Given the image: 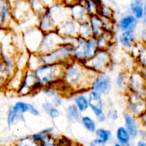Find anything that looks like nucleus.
Wrapping results in <instances>:
<instances>
[{
  "instance_id": "32",
  "label": "nucleus",
  "mask_w": 146,
  "mask_h": 146,
  "mask_svg": "<svg viewBox=\"0 0 146 146\" xmlns=\"http://www.w3.org/2000/svg\"><path fill=\"white\" fill-rule=\"evenodd\" d=\"M94 135H95V139L101 141V143L106 144V145L110 142L111 138H112L111 131L109 129L101 128V127L97 128L95 133H94Z\"/></svg>"
},
{
  "instance_id": "51",
  "label": "nucleus",
  "mask_w": 146,
  "mask_h": 146,
  "mask_svg": "<svg viewBox=\"0 0 146 146\" xmlns=\"http://www.w3.org/2000/svg\"><path fill=\"white\" fill-rule=\"evenodd\" d=\"M136 68H138V70H139L140 72H141V74H142V75L143 76L144 78H145V80H146V68H140V67L137 66H136Z\"/></svg>"
},
{
  "instance_id": "18",
  "label": "nucleus",
  "mask_w": 146,
  "mask_h": 146,
  "mask_svg": "<svg viewBox=\"0 0 146 146\" xmlns=\"http://www.w3.org/2000/svg\"><path fill=\"white\" fill-rule=\"evenodd\" d=\"M123 118L124 122L123 126L130 134L131 139H136L137 138H138V133H139V131L141 129V125H140L138 118L134 117L126 111L123 113Z\"/></svg>"
},
{
  "instance_id": "50",
  "label": "nucleus",
  "mask_w": 146,
  "mask_h": 146,
  "mask_svg": "<svg viewBox=\"0 0 146 146\" xmlns=\"http://www.w3.org/2000/svg\"><path fill=\"white\" fill-rule=\"evenodd\" d=\"M136 146H146V141L139 139L137 142Z\"/></svg>"
},
{
  "instance_id": "11",
  "label": "nucleus",
  "mask_w": 146,
  "mask_h": 146,
  "mask_svg": "<svg viewBox=\"0 0 146 146\" xmlns=\"http://www.w3.org/2000/svg\"><path fill=\"white\" fill-rule=\"evenodd\" d=\"M140 21H138L129 11L123 14L115 19V33L123 32L126 31H135L138 28Z\"/></svg>"
},
{
  "instance_id": "23",
  "label": "nucleus",
  "mask_w": 146,
  "mask_h": 146,
  "mask_svg": "<svg viewBox=\"0 0 146 146\" xmlns=\"http://www.w3.org/2000/svg\"><path fill=\"white\" fill-rule=\"evenodd\" d=\"M30 136L34 141L38 143L40 146H58V141L53 136L52 134L42 135L37 132Z\"/></svg>"
},
{
  "instance_id": "33",
  "label": "nucleus",
  "mask_w": 146,
  "mask_h": 146,
  "mask_svg": "<svg viewBox=\"0 0 146 146\" xmlns=\"http://www.w3.org/2000/svg\"><path fill=\"white\" fill-rule=\"evenodd\" d=\"M78 37H81L84 39H88L91 37H94L92 29H91L89 21H86L78 24Z\"/></svg>"
},
{
  "instance_id": "52",
  "label": "nucleus",
  "mask_w": 146,
  "mask_h": 146,
  "mask_svg": "<svg viewBox=\"0 0 146 146\" xmlns=\"http://www.w3.org/2000/svg\"><path fill=\"white\" fill-rule=\"evenodd\" d=\"M4 27V20H3V15L1 12V8H0V28Z\"/></svg>"
},
{
  "instance_id": "46",
  "label": "nucleus",
  "mask_w": 146,
  "mask_h": 146,
  "mask_svg": "<svg viewBox=\"0 0 146 146\" xmlns=\"http://www.w3.org/2000/svg\"><path fill=\"white\" fill-rule=\"evenodd\" d=\"M138 118V121H139L141 128L146 131V111Z\"/></svg>"
},
{
  "instance_id": "14",
  "label": "nucleus",
  "mask_w": 146,
  "mask_h": 146,
  "mask_svg": "<svg viewBox=\"0 0 146 146\" xmlns=\"http://www.w3.org/2000/svg\"><path fill=\"white\" fill-rule=\"evenodd\" d=\"M15 7H11L12 18L19 24L28 20L30 14H34L31 10L29 1H14Z\"/></svg>"
},
{
  "instance_id": "47",
  "label": "nucleus",
  "mask_w": 146,
  "mask_h": 146,
  "mask_svg": "<svg viewBox=\"0 0 146 146\" xmlns=\"http://www.w3.org/2000/svg\"><path fill=\"white\" fill-rule=\"evenodd\" d=\"M53 132H54V128L49 127V128H44V129L38 131V133L40 134H42V135H49V134H52Z\"/></svg>"
},
{
  "instance_id": "41",
  "label": "nucleus",
  "mask_w": 146,
  "mask_h": 146,
  "mask_svg": "<svg viewBox=\"0 0 146 146\" xmlns=\"http://www.w3.org/2000/svg\"><path fill=\"white\" fill-rule=\"evenodd\" d=\"M106 113L107 120H109L112 122H115L119 118V113H118V110H116L115 108H111Z\"/></svg>"
},
{
  "instance_id": "53",
  "label": "nucleus",
  "mask_w": 146,
  "mask_h": 146,
  "mask_svg": "<svg viewBox=\"0 0 146 146\" xmlns=\"http://www.w3.org/2000/svg\"><path fill=\"white\" fill-rule=\"evenodd\" d=\"M141 23H142V24L143 26H145V27H146V17H144L143 19L142 20H141Z\"/></svg>"
},
{
  "instance_id": "27",
  "label": "nucleus",
  "mask_w": 146,
  "mask_h": 146,
  "mask_svg": "<svg viewBox=\"0 0 146 146\" xmlns=\"http://www.w3.org/2000/svg\"><path fill=\"white\" fill-rule=\"evenodd\" d=\"M88 21L91 24V29L93 31V36L96 38L98 36L101 35L104 32V27H103V22L101 17L97 14L89 16Z\"/></svg>"
},
{
  "instance_id": "19",
  "label": "nucleus",
  "mask_w": 146,
  "mask_h": 146,
  "mask_svg": "<svg viewBox=\"0 0 146 146\" xmlns=\"http://www.w3.org/2000/svg\"><path fill=\"white\" fill-rule=\"evenodd\" d=\"M129 54L134 58L137 66L146 68V46L143 43L138 41Z\"/></svg>"
},
{
  "instance_id": "9",
  "label": "nucleus",
  "mask_w": 146,
  "mask_h": 146,
  "mask_svg": "<svg viewBox=\"0 0 146 146\" xmlns=\"http://www.w3.org/2000/svg\"><path fill=\"white\" fill-rule=\"evenodd\" d=\"M46 14L53 19L57 26L71 19L69 7L64 1H54L51 5L46 7Z\"/></svg>"
},
{
  "instance_id": "8",
  "label": "nucleus",
  "mask_w": 146,
  "mask_h": 146,
  "mask_svg": "<svg viewBox=\"0 0 146 146\" xmlns=\"http://www.w3.org/2000/svg\"><path fill=\"white\" fill-rule=\"evenodd\" d=\"M44 34L37 28L32 27L26 30L23 35V42L26 51L29 54H36Z\"/></svg>"
},
{
  "instance_id": "39",
  "label": "nucleus",
  "mask_w": 146,
  "mask_h": 146,
  "mask_svg": "<svg viewBox=\"0 0 146 146\" xmlns=\"http://www.w3.org/2000/svg\"><path fill=\"white\" fill-rule=\"evenodd\" d=\"M84 4L85 5L87 11H88V15L91 16L94 15V14H97L98 5H97L96 1H92V0L84 1Z\"/></svg>"
},
{
  "instance_id": "1",
  "label": "nucleus",
  "mask_w": 146,
  "mask_h": 146,
  "mask_svg": "<svg viewBox=\"0 0 146 146\" xmlns=\"http://www.w3.org/2000/svg\"><path fill=\"white\" fill-rule=\"evenodd\" d=\"M97 74L75 60L65 64L62 80L74 93L88 91Z\"/></svg>"
},
{
  "instance_id": "29",
  "label": "nucleus",
  "mask_w": 146,
  "mask_h": 146,
  "mask_svg": "<svg viewBox=\"0 0 146 146\" xmlns=\"http://www.w3.org/2000/svg\"><path fill=\"white\" fill-rule=\"evenodd\" d=\"M25 122L26 118L24 115H18V114L15 113L12 111L11 106L9 108L7 115V123L9 129H10L13 125L18 123Z\"/></svg>"
},
{
  "instance_id": "37",
  "label": "nucleus",
  "mask_w": 146,
  "mask_h": 146,
  "mask_svg": "<svg viewBox=\"0 0 146 146\" xmlns=\"http://www.w3.org/2000/svg\"><path fill=\"white\" fill-rule=\"evenodd\" d=\"M24 71L21 70H17L15 74L13 75V76L10 78V83H11V88L14 90L17 91V89L19 87L21 84V81H22L23 75H24Z\"/></svg>"
},
{
  "instance_id": "12",
  "label": "nucleus",
  "mask_w": 146,
  "mask_h": 146,
  "mask_svg": "<svg viewBox=\"0 0 146 146\" xmlns=\"http://www.w3.org/2000/svg\"><path fill=\"white\" fill-rule=\"evenodd\" d=\"M64 4L69 7L71 18L78 24L88 21L89 15L88 14L84 1H64Z\"/></svg>"
},
{
  "instance_id": "13",
  "label": "nucleus",
  "mask_w": 146,
  "mask_h": 146,
  "mask_svg": "<svg viewBox=\"0 0 146 146\" xmlns=\"http://www.w3.org/2000/svg\"><path fill=\"white\" fill-rule=\"evenodd\" d=\"M36 82V78L33 71L26 69L24 71L21 84L17 91V94L19 96H25L30 94H34V88Z\"/></svg>"
},
{
  "instance_id": "10",
  "label": "nucleus",
  "mask_w": 146,
  "mask_h": 146,
  "mask_svg": "<svg viewBox=\"0 0 146 146\" xmlns=\"http://www.w3.org/2000/svg\"><path fill=\"white\" fill-rule=\"evenodd\" d=\"M113 84L111 76L108 73L97 74L94 77L90 90L98 93L101 96L108 95L112 89Z\"/></svg>"
},
{
  "instance_id": "35",
  "label": "nucleus",
  "mask_w": 146,
  "mask_h": 146,
  "mask_svg": "<svg viewBox=\"0 0 146 146\" xmlns=\"http://www.w3.org/2000/svg\"><path fill=\"white\" fill-rule=\"evenodd\" d=\"M43 63L41 59V56L38 55V54H30L27 69L34 71V70L36 69L38 67H39Z\"/></svg>"
},
{
  "instance_id": "31",
  "label": "nucleus",
  "mask_w": 146,
  "mask_h": 146,
  "mask_svg": "<svg viewBox=\"0 0 146 146\" xmlns=\"http://www.w3.org/2000/svg\"><path fill=\"white\" fill-rule=\"evenodd\" d=\"M115 11L111 7L103 1V4L98 6L97 10V15L101 18L115 19Z\"/></svg>"
},
{
  "instance_id": "3",
  "label": "nucleus",
  "mask_w": 146,
  "mask_h": 146,
  "mask_svg": "<svg viewBox=\"0 0 146 146\" xmlns=\"http://www.w3.org/2000/svg\"><path fill=\"white\" fill-rule=\"evenodd\" d=\"M75 46L64 43L54 51L41 56L43 64H66L74 60Z\"/></svg>"
},
{
  "instance_id": "48",
  "label": "nucleus",
  "mask_w": 146,
  "mask_h": 146,
  "mask_svg": "<svg viewBox=\"0 0 146 146\" xmlns=\"http://www.w3.org/2000/svg\"><path fill=\"white\" fill-rule=\"evenodd\" d=\"M89 146H106V145L96 139H94L89 143Z\"/></svg>"
},
{
  "instance_id": "7",
  "label": "nucleus",
  "mask_w": 146,
  "mask_h": 146,
  "mask_svg": "<svg viewBox=\"0 0 146 146\" xmlns=\"http://www.w3.org/2000/svg\"><path fill=\"white\" fill-rule=\"evenodd\" d=\"M127 93H134L146 96V80L136 67L128 72Z\"/></svg>"
},
{
  "instance_id": "26",
  "label": "nucleus",
  "mask_w": 146,
  "mask_h": 146,
  "mask_svg": "<svg viewBox=\"0 0 146 146\" xmlns=\"http://www.w3.org/2000/svg\"><path fill=\"white\" fill-rule=\"evenodd\" d=\"M115 139L117 143L123 146H132L131 138L130 134L124 126H119L115 131Z\"/></svg>"
},
{
  "instance_id": "43",
  "label": "nucleus",
  "mask_w": 146,
  "mask_h": 146,
  "mask_svg": "<svg viewBox=\"0 0 146 146\" xmlns=\"http://www.w3.org/2000/svg\"><path fill=\"white\" fill-rule=\"evenodd\" d=\"M60 115H61V113H60L59 109L58 108H56V107H53L50 110L49 112L48 113V115L52 120H55L58 118L60 116Z\"/></svg>"
},
{
  "instance_id": "34",
  "label": "nucleus",
  "mask_w": 146,
  "mask_h": 146,
  "mask_svg": "<svg viewBox=\"0 0 146 146\" xmlns=\"http://www.w3.org/2000/svg\"><path fill=\"white\" fill-rule=\"evenodd\" d=\"M80 122L82 124L84 128H85L88 132L91 133H94L96 130L97 129L96 121L92 117L90 116V115H82Z\"/></svg>"
},
{
  "instance_id": "25",
  "label": "nucleus",
  "mask_w": 146,
  "mask_h": 146,
  "mask_svg": "<svg viewBox=\"0 0 146 146\" xmlns=\"http://www.w3.org/2000/svg\"><path fill=\"white\" fill-rule=\"evenodd\" d=\"M65 113L67 121L73 124L79 123L83 115L73 103L67 106L65 109Z\"/></svg>"
},
{
  "instance_id": "36",
  "label": "nucleus",
  "mask_w": 146,
  "mask_h": 146,
  "mask_svg": "<svg viewBox=\"0 0 146 146\" xmlns=\"http://www.w3.org/2000/svg\"><path fill=\"white\" fill-rule=\"evenodd\" d=\"M11 109L15 113L18 115H24L29 112V103H27L23 101H18L11 106Z\"/></svg>"
},
{
  "instance_id": "15",
  "label": "nucleus",
  "mask_w": 146,
  "mask_h": 146,
  "mask_svg": "<svg viewBox=\"0 0 146 146\" xmlns=\"http://www.w3.org/2000/svg\"><path fill=\"white\" fill-rule=\"evenodd\" d=\"M116 41L126 52L130 53L139 40L135 31H126L118 33Z\"/></svg>"
},
{
  "instance_id": "40",
  "label": "nucleus",
  "mask_w": 146,
  "mask_h": 146,
  "mask_svg": "<svg viewBox=\"0 0 146 146\" xmlns=\"http://www.w3.org/2000/svg\"><path fill=\"white\" fill-rule=\"evenodd\" d=\"M40 92L42 93L43 94L46 96L48 97V98H51L56 96V94H58V90H57L56 87L55 86H44Z\"/></svg>"
},
{
  "instance_id": "4",
  "label": "nucleus",
  "mask_w": 146,
  "mask_h": 146,
  "mask_svg": "<svg viewBox=\"0 0 146 146\" xmlns=\"http://www.w3.org/2000/svg\"><path fill=\"white\" fill-rule=\"evenodd\" d=\"M113 64L111 52L108 50L98 49L94 56L84 63V66L96 74L107 73Z\"/></svg>"
},
{
  "instance_id": "38",
  "label": "nucleus",
  "mask_w": 146,
  "mask_h": 146,
  "mask_svg": "<svg viewBox=\"0 0 146 146\" xmlns=\"http://www.w3.org/2000/svg\"><path fill=\"white\" fill-rule=\"evenodd\" d=\"M14 146H40L38 143L34 141L31 136H26L19 138L14 143Z\"/></svg>"
},
{
  "instance_id": "55",
  "label": "nucleus",
  "mask_w": 146,
  "mask_h": 146,
  "mask_svg": "<svg viewBox=\"0 0 146 146\" xmlns=\"http://www.w3.org/2000/svg\"><path fill=\"white\" fill-rule=\"evenodd\" d=\"M113 146H123L122 145H121V144L120 143H114V145H113Z\"/></svg>"
},
{
  "instance_id": "49",
  "label": "nucleus",
  "mask_w": 146,
  "mask_h": 146,
  "mask_svg": "<svg viewBox=\"0 0 146 146\" xmlns=\"http://www.w3.org/2000/svg\"><path fill=\"white\" fill-rule=\"evenodd\" d=\"M138 138L141 140H145L146 141V131L141 128L139 131V133H138Z\"/></svg>"
},
{
  "instance_id": "24",
  "label": "nucleus",
  "mask_w": 146,
  "mask_h": 146,
  "mask_svg": "<svg viewBox=\"0 0 146 146\" xmlns=\"http://www.w3.org/2000/svg\"><path fill=\"white\" fill-rule=\"evenodd\" d=\"M129 12L141 21L144 17V1L143 0H133L129 3Z\"/></svg>"
},
{
  "instance_id": "54",
  "label": "nucleus",
  "mask_w": 146,
  "mask_h": 146,
  "mask_svg": "<svg viewBox=\"0 0 146 146\" xmlns=\"http://www.w3.org/2000/svg\"><path fill=\"white\" fill-rule=\"evenodd\" d=\"M144 17H146V0L144 1Z\"/></svg>"
},
{
  "instance_id": "2",
  "label": "nucleus",
  "mask_w": 146,
  "mask_h": 146,
  "mask_svg": "<svg viewBox=\"0 0 146 146\" xmlns=\"http://www.w3.org/2000/svg\"><path fill=\"white\" fill-rule=\"evenodd\" d=\"M64 66L65 64H42L33 73L43 87L54 86L62 80Z\"/></svg>"
},
{
  "instance_id": "21",
  "label": "nucleus",
  "mask_w": 146,
  "mask_h": 146,
  "mask_svg": "<svg viewBox=\"0 0 146 146\" xmlns=\"http://www.w3.org/2000/svg\"><path fill=\"white\" fill-rule=\"evenodd\" d=\"M56 27V24L54 22L53 19L47 14L38 17L37 28L44 34L55 31Z\"/></svg>"
},
{
  "instance_id": "28",
  "label": "nucleus",
  "mask_w": 146,
  "mask_h": 146,
  "mask_svg": "<svg viewBox=\"0 0 146 146\" xmlns=\"http://www.w3.org/2000/svg\"><path fill=\"white\" fill-rule=\"evenodd\" d=\"M98 49V46H97L96 38L91 37V38L86 39V41L85 56H84V61H85V62L91 59L94 56V55L96 54V52Z\"/></svg>"
},
{
  "instance_id": "22",
  "label": "nucleus",
  "mask_w": 146,
  "mask_h": 146,
  "mask_svg": "<svg viewBox=\"0 0 146 146\" xmlns=\"http://www.w3.org/2000/svg\"><path fill=\"white\" fill-rule=\"evenodd\" d=\"M88 91H81V92L74 93L73 96V104L76 106L81 113H84L89 109L88 98L87 95Z\"/></svg>"
},
{
  "instance_id": "42",
  "label": "nucleus",
  "mask_w": 146,
  "mask_h": 146,
  "mask_svg": "<svg viewBox=\"0 0 146 146\" xmlns=\"http://www.w3.org/2000/svg\"><path fill=\"white\" fill-rule=\"evenodd\" d=\"M63 101L64 100H63L62 96H61L60 94H56L53 98H51V103L54 106V107L58 108V107H60L63 104Z\"/></svg>"
},
{
  "instance_id": "16",
  "label": "nucleus",
  "mask_w": 146,
  "mask_h": 146,
  "mask_svg": "<svg viewBox=\"0 0 146 146\" xmlns=\"http://www.w3.org/2000/svg\"><path fill=\"white\" fill-rule=\"evenodd\" d=\"M87 95L88 98L89 109L92 111L95 118L106 113L104 111V101L103 96L91 90H89L87 92Z\"/></svg>"
},
{
  "instance_id": "6",
  "label": "nucleus",
  "mask_w": 146,
  "mask_h": 146,
  "mask_svg": "<svg viewBox=\"0 0 146 146\" xmlns=\"http://www.w3.org/2000/svg\"><path fill=\"white\" fill-rule=\"evenodd\" d=\"M126 111L135 118H139L146 111L145 97L138 94L126 93Z\"/></svg>"
},
{
  "instance_id": "17",
  "label": "nucleus",
  "mask_w": 146,
  "mask_h": 146,
  "mask_svg": "<svg viewBox=\"0 0 146 146\" xmlns=\"http://www.w3.org/2000/svg\"><path fill=\"white\" fill-rule=\"evenodd\" d=\"M78 24L72 19L66 20L58 24L56 31L63 38L78 37Z\"/></svg>"
},
{
  "instance_id": "5",
  "label": "nucleus",
  "mask_w": 146,
  "mask_h": 146,
  "mask_svg": "<svg viewBox=\"0 0 146 146\" xmlns=\"http://www.w3.org/2000/svg\"><path fill=\"white\" fill-rule=\"evenodd\" d=\"M63 44L64 38L61 37L56 31L44 34L36 54L40 56L45 55L54 51Z\"/></svg>"
},
{
  "instance_id": "20",
  "label": "nucleus",
  "mask_w": 146,
  "mask_h": 146,
  "mask_svg": "<svg viewBox=\"0 0 146 146\" xmlns=\"http://www.w3.org/2000/svg\"><path fill=\"white\" fill-rule=\"evenodd\" d=\"M96 41L98 49L108 50L117 42L116 36L115 33L104 31L101 35L96 37Z\"/></svg>"
},
{
  "instance_id": "44",
  "label": "nucleus",
  "mask_w": 146,
  "mask_h": 146,
  "mask_svg": "<svg viewBox=\"0 0 146 146\" xmlns=\"http://www.w3.org/2000/svg\"><path fill=\"white\" fill-rule=\"evenodd\" d=\"M29 113L31 114V115L35 117L40 116L41 115V113L40 111L34 105V104H29Z\"/></svg>"
},
{
  "instance_id": "30",
  "label": "nucleus",
  "mask_w": 146,
  "mask_h": 146,
  "mask_svg": "<svg viewBox=\"0 0 146 146\" xmlns=\"http://www.w3.org/2000/svg\"><path fill=\"white\" fill-rule=\"evenodd\" d=\"M128 71L123 70L121 71L115 77V84L117 88L121 91L127 93V81H128Z\"/></svg>"
},
{
  "instance_id": "45",
  "label": "nucleus",
  "mask_w": 146,
  "mask_h": 146,
  "mask_svg": "<svg viewBox=\"0 0 146 146\" xmlns=\"http://www.w3.org/2000/svg\"><path fill=\"white\" fill-rule=\"evenodd\" d=\"M41 108H42L43 111L46 113V114H48V113L49 112L50 110L54 107V106L52 105V104L51 103V101H45L41 104Z\"/></svg>"
}]
</instances>
